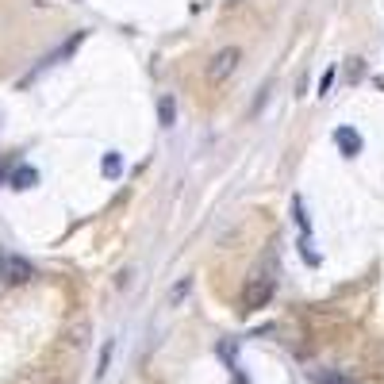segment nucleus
<instances>
[{
    "label": "nucleus",
    "mask_w": 384,
    "mask_h": 384,
    "mask_svg": "<svg viewBox=\"0 0 384 384\" xmlns=\"http://www.w3.org/2000/svg\"><path fill=\"white\" fill-rule=\"evenodd\" d=\"M158 119H162V127H173V119H177L173 96H162V101H158Z\"/></svg>",
    "instance_id": "8"
},
{
    "label": "nucleus",
    "mask_w": 384,
    "mask_h": 384,
    "mask_svg": "<svg viewBox=\"0 0 384 384\" xmlns=\"http://www.w3.org/2000/svg\"><path fill=\"white\" fill-rule=\"evenodd\" d=\"M238 46H227V51H219L216 58H211V66H208V77L211 81H223V77H231L234 69H238Z\"/></svg>",
    "instance_id": "2"
},
{
    "label": "nucleus",
    "mask_w": 384,
    "mask_h": 384,
    "mask_svg": "<svg viewBox=\"0 0 384 384\" xmlns=\"http://www.w3.org/2000/svg\"><path fill=\"white\" fill-rule=\"evenodd\" d=\"M334 142L342 146V154H346V158L361 154V134L354 131V127H338V131H334Z\"/></svg>",
    "instance_id": "4"
},
{
    "label": "nucleus",
    "mask_w": 384,
    "mask_h": 384,
    "mask_svg": "<svg viewBox=\"0 0 384 384\" xmlns=\"http://www.w3.org/2000/svg\"><path fill=\"white\" fill-rule=\"evenodd\" d=\"M293 216H296V223H300V231H304V243H308L311 223H308V211H304V196H293Z\"/></svg>",
    "instance_id": "9"
},
{
    "label": "nucleus",
    "mask_w": 384,
    "mask_h": 384,
    "mask_svg": "<svg viewBox=\"0 0 384 384\" xmlns=\"http://www.w3.org/2000/svg\"><path fill=\"white\" fill-rule=\"evenodd\" d=\"M8 181H12V189H19V192L35 189V184H39V169H35V166H16Z\"/></svg>",
    "instance_id": "5"
},
{
    "label": "nucleus",
    "mask_w": 384,
    "mask_h": 384,
    "mask_svg": "<svg viewBox=\"0 0 384 384\" xmlns=\"http://www.w3.org/2000/svg\"><path fill=\"white\" fill-rule=\"evenodd\" d=\"M0 273H4V281L8 284H27L35 277V265L27 258H16V254H8V258L0 261Z\"/></svg>",
    "instance_id": "1"
},
{
    "label": "nucleus",
    "mask_w": 384,
    "mask_h": 384,
    "mask_svg": "<svg viewBox=\"0 0 384 384\" xmlns=\"http://www.w3.org/2000/svg\"><path fill=\"white\" fill-rule=\"evenodd\" d=\"M192 293V277H181V281L169 288V308H181V300Z\"/></svg>",
    "instance_id": "7"
},
{
    "label": "nucleus",
    "mask_w": 384,
    "mask_h": 384,
    "mask_svg": "<svg viewBox=\"0 0 384 384\" xmlns=\"http://www.w3.org/2000/svg\"><path fill=\"white\" fill-rule=\"evenodd\" d=\"M308 381L311 384H354V381H346V373H338V369H311Z\"/></svg>",
    "instance_id": "6"
},
{
    "label": "nucleus",
    "mask_w": 384,
    "mask_h": 384,
    "mask_svg": "<svg viewBox=\"0 0 384 384\" xmlns=\"http://www.w3.org/2000/svg\"><path fill=\"white\" fill-rule=\"evenodd\" d=\"M269 296H273V281H269V277H258V281L246 288V308H265Z\"/></svg>",
    "instance_id": "3"
},
{
    "label": "nucleus",
    "mask_w": 384,
    "mask_h": 384,
    "mask_svg": "<svg viewBox=\"0 0 384 384\" xmlns=\"http://www.w3.org/2000/svg\"><path fill=\"white\" fill-rule=\"evenodd\" d=\"M361 73H365L361 58H350V69H346V77H350V81H361Z\"/></svg>",
    "instance_id": "11"
},
{
    "label": "nucleus",
    "mask_w": 384,
    "mask_h": 384,
    "mask_svg": "<svg viewBox=\"0 0 384 384\" xmlns=\"http://www.w3.org/2000/svg\"><path fill=\"white\" fill-rule=\"evenodd\" d=\"M334 85V69H326L323 77H319V96H326V89Z\"/></svg>",
    "instance_id": "12"
},
{
    "label": "nucleus",
    "mask_w": 384,
    "mask_h": 384,
    "mask_svg": "<svg viewBox=\"0 0 384 384\" xmlns=\"http://www.w3.org/2000/svg\"><path fill=\"white\" fill-rule=\"evenodd\" d=\"M108 361H112V342H104V354H101V369H96V373H108Z\"/></svg>",
    "instance_id": "13"
},
{
    "label": "nucleus",
    "mask_w": 384,
    "mask_h": 384,
    "mask_svg": "<svg viewBox=\"0 0 384 384\" xmlns=\"http://www.w3.org/2000/svg\"><path fill=\"white\" fill-rule=\"evenodd\" d=\"M119 173H123V158H119L116 150L104 154V177H119Z\"/></svg>",
    "instance_id": "10"
}]
</instances>
